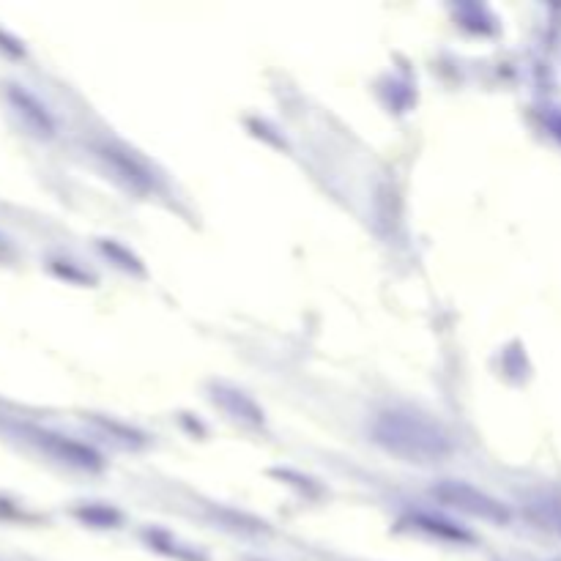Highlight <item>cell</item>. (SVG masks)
I'll use <instances>...</instances> for the list:
<instances>
[{"label":"cell","mask_w":561,"mask_h":561,"mask_svg":"<svg viewBox=\"0 0 561 561\" xmlns=\"http://www.w3.org/2000/svg\"><path fill=\"white\" fill-rule=\"evenodd\" d=\"M378 441L395 449L397 455L416 460H436L449 452V438L414 414H386L378 427Z\"/></svg>","instance_id":"cell-1"}]
</instances>
